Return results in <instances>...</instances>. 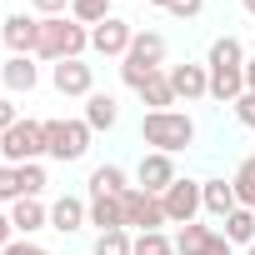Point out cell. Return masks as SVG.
I'll use <instances>...</instances> for the list:
<instances>
[{
    "mask_svg": "<svg viewBox=\"0 0 255 255\" xmlns=\"http://www.w3.org/2000/svg\"><path fill=\"white\" fill-rule=\"evenodd\" d=\"M10 240H15V225H10V215H0V250H5Z\"/></svg>",
    "mask_w": 255,
    "mask_h": 255,
    "instance_id": "cell-35",
    "label": "cell"
},
{
    "mask_svg": "<svg viewBox=\"0 0 255 255\" xmlns=\"http://www.w3.org/2000/svg\"><path fill=\"white\" fill-rule=\"evenodd\" d=\"M130 40H135V30H130V20H120V15H110V20H100V25L90 30V45H95L100 55H115V60H125Z\"/></svg>",
    "mask_w": 255,
    "mask_h": 255,
    "instance_id": "cell-11",
    "label": "cell"
},
{
    "mask_svg": "<svg viewBox=\"0 0 255 255\" xmlns=\"http://www.w3.org/2000/svg\"><path fill=\"white\" fill-rule=\"evenodd\" d=\"M80 225H90V200H80V195H60V200L50 205V230L75 235Z\"/></svg>",
    "mask_w": 255,
    "mask_h": 255,
    "instance_id": "cell-14",
    "label": "cell"
},
{
    "mask_svg": "<svg viewBox=\"0 0 255 255\" xmlns=\"http://www.w3.org/2000/svg\"><path fill=\"white\" fill-rule=\"evenodd\" d=\"M0 35H5L10 55H35V50H40V15H25V10H15V15H5Z\"/></svg>",
    "mask_w": 255,
    "mask_h": 255,
    "instance_id": "cell-9",
    "label": "cell"
},
{
    "mask_svg": "<svg viewBox=\"0 0 255 255\" xmlns=\"http://www.w3.org/2000/svg\"><path fill=\"white\" fill-rule=\"evenodd\" d=\"M30 5H35L40 20H50V15H65V10H70V0H30Z\"/></svg>",
    "mask_w": 255,
    "mask_h": 255,
    "instance_id": "cell-32",
    "label": "cell"
},
{
    "mask_svg": "<svg viewBox=\"0 0 255 255\" xmlns=\"http://www.w3.org/2000/svg\"><path fill=\"white\" fill-rule=\"evenodd\" d=\"M110 5L115 0H70V20H80V25H100V20H110Z\"/></svg>",
    "mask_w": 255,
    "mask_h": 255,
    "instance_id": "cell-26",
    "label": "cell"
},
{
    "mask_svg": "<svg viewBox=\"0 0 255 255\" xmlns=\"http://www.w3.org/2000/svg\"><path fill=\"white\" fill-rule=\"evenodd\" d=\"M130 255H175V240L165 230H140L130 240Z\"/></svg>",
    "mask_w": 255,
    "mask_h": 255,
    "instance_id": "cell-25",
    "label": "cell"
},
{
    "mask_svg": "<svg viewBox=\"0 0 255 255\" xmlns=\"http://www.w3.org/2000/svg\"><path fill=\"white\" fill-rule=\"evenodd\" d=\"M0 160H5V155H0Z\"/></svg>",
    "mask_w": 255,
    "mask_h": 255,
    "instance_id": "cell-40",
    "label": "cell"
},
{
    "mask_svg": "<svg viewBox=\"0 0 255 255\" xmlns=\"http://www.w3.org/2000/svg\"><path fill=\"white\" fill-rule=\"evenodd\" d=\"M90 135H95V130H90L85 120H45V155H50V160H60V165L85 160Z\"/></svg>",
    "mask_w": 255,
    "mask_h": 255,
    "instance_id": "cell-4",
    "label": "cell"
},
{
    "mask_svg": "<svg viewBox=\"0 0 255 255\" xmlns=\"http://www.w3.org/2000/svg\"><path fill=\"white\" fill-rule=\"evenodd\" d=\"M230 185H235V200H240L245 210H255V155H245V160L235 165Z\"/></svg>",
    "mask_w": 255,
    "mask_h": 255,
    "instance_id": "cell-24",
    "label": "cell"
},
{
    "mask_svg": "<svg viewBox=\"0 0 255 255\" xmlns=\"http://www.w3.org/2000/svg\"><path fill=\"white\" fill-rule=\"evenodd\" d=\"M165 75H170V85H175V100H205L210 95V70L205 65H165Z\"/></svg>",
    "mask_w": 255,
    "mask_h": 255,
    "instance_id": "cell-13",
    "label": "cell"
},
{
    "mask_svg": "<svg viewBox=\"0 0 255 255\" xmlns=\"http://www.w3.org/2000/svg\"><path fill=\"white\" fill-rule=\"evenodd\" d=\"M155 70H165V35H155V30H135L130 50H125V60H120V80L130 85V90H140Z\"/></svg>",
    "mask_w": 255,
    "mask_h": 255,
    "instance_id": "cell-3",
    "label": "cell"
},
{
    "mask_svg": "<svg viewBox=\"0 0 255 255\" xmlns=\"http://www.w3.org/2000/svg\"><path fill=\"white\" fill-rule=\"evenodd\" d=\"M235 245L220 235V230H210V225H180V235H175V255H230Z\"/></svg>",
    "mask_w": 255,
    "mask_h": 255,
    "instance_id": "cell-8",
    "label": "cell"
},
{
    "mask_svg": "<svg viewBox=\"0 0 255 255\" xmlns=\"http://www.w3.org/2000/svg\"><path fill=\"white\" fill-rule=\"evenodd\" d=\"M45 185H50V180H45V165H40V160L20 165V200H40Z\"/></svg>",
    "mask_w": 255,
    "mask_h": 255,
    "instance_id": "cell-27",
    "label": "cell"
},
{
    "mask_svg": "<svg viewBox=\"0 0 255 255\" xmlns=\"http://www.w3.org/2000/svg\"><path fill=\"white\" fill-rule=\"evenodd\" d=\"M10 225H15V235H25V240H30L35 230H45V225H50V210H45L40 200H15V205H10Z\"/></svg>",
    "mask_w": 255,
    "mask_h": 255,
    "instance_id": "cell-18",
    "label": "cell"
},
{
    "mask_svg": "<svg viewBox=\"0 0 255 255\" xmlns=\"http://www.w3.org/2000/svg\"><path fill=\"white\" fill-rule=\"evenodd\" d=\"M0 155L10 165H30L45 155V120H15L5 135H0Z\"/></svg>",
    "mask_w": 255,
    "mask_h": 255,
    "instance_id": "cell-5",
    "label": "cell"
},
{
    "mask_svg": "<svg viewBox=\"0 0 255 255\" xmlns=\"http://www.w3.org/2000/svg\"><path fill=\"white\" fill-rule=\"evenodd\" d=\"M230 110H235V120H240V125H250V130H255V90H245Z\"/></svg>",
    "mask_w": 255,
    "mask_h": 255,
    "instance_id": "cell-30",
    "label": "cell"
},
{
    "mask_svg": "<svg viewBox=\"0 0 255 255\" xmlns=\"http://www.w3.org/2000/svg\"><path fill=\"white\" fill-rule=\"evenodd\" d=\"M0 80H5L10 95H30L40 85V70H35V55H10L5 65H0Z\"/></svg>",
    "mask_w": 255,
    "mask_h": 255,
    "instance_id": "cell-15",
    "label": "cell"
},
{
    "mask_svg": "<svg viewBox=\"0 0 255 255\" xmlns=\"http://www.w3.org/2000/svg\"><path fill=\"white\" fill-rule=\"evenodd\" d=\"M220 225H225L220 235H225L230 245H255V210H245V205H240V210H230Z\"/></svg>",
    "mask_w": 255,
    "mask_h": 255,
    "instance_id": "cell-22",
    "label": "cell"
},
{
    "mask_svg": "<svg viewBox=\"0 0 255 255\" xmlns=\"http://www.w3.org/2000/svg\"><path fill=\"white\" fill-rule=\"evenodd\" d=\"M240 5H245V15H255V0H240Z\"/></svg>",
    "mask_w": 255,
    "mask_h": 255,
    "instance_id": "cell-37",
    "label": "cell"
},
{
    "mask_svg": "<svg viewBox=\"0 0 255 255\" xmlns=\"http://www.w3.org/2000/svg\"><path fill=\"white\" fill-rule=\"evenodd\" d=\"M120 210H125V230H160V225H170L160 195H150L140 185H130V190L120 195Z\"/></svg>",
    "mask_w": 255,
    "mask_h": 255,
    "instance_id": "cell-6",
    "label": "cell"
},
{
    "mask_svg": "<svg viewBox=\"0 0 255 255\" xmlns=\"http://www.w3.org/2000/svg\"><path fill=\"white\" fill-rule=\"evenodd\" d=\"M135 95H140L150 110H170V105H175V85H170V75H165V70H155V75H150Z\"/></svg>",
    "mask_w": 255,
    "mask_h": 255,
    "instance_id": "cell-21",
    "label": "cell"
},
{
    "mask_svg": "<svg viewBox=\"0 0 255 255\" xmlns=\"http://www.w3.org/2000/svg\"><path fill=\"white\" fill-rule=\"evenodd\" d=\"M0 255H50V250H45V245H35V240H10Z\"/></svg>",
    "mask_w": 255,
    "mask_h": 255,
    "instance_id": "cell-33",
    "label": "cell"
},
{
    "mask_svg": "<svg viewBox=\"0 0 255 255\" xmlns=\"http://www.w3.org/2000/svg\"><path fill=\"white\" fill-rule=\"evenodd\" d=\"M150 5H165V10H170V0H150Z\"/></svg>",
    "mask_w": 255,
    "mask_h": 255,
    "instance_id": "cell-38",
    "label": "cell"
},
{
    "mask_svg": "<svg viewBox=\"0 0 255 255\" xmlns=\"http://www.w3.org/2000/svg\"><path fill=\"white\" fill-rule=\"evenodd\" d=\"M90 225L105 235V230H125V210H120V195H90Z\"/></svg>",
    "mask_w": 255,
    "mask_h": 255,
    "instance_id": "cell-20",
    "label": "cell"
},
{
    "mask_svg": "<svg viewBox=\"0 0 255 255\" xmlns=\"http://www.w3.org/2000/svg\"><path fill=\"white\" fill-rule=\"evenodd\" d=\"M160 205H165V220H170V225H190V220L205 210V200H200V180H175V185L160 195Z\"/></svg>",
    "mask_w": 255,
    "mask_h": 255,
    "instance_id": "cell-7",
    "label": "cell"
},
{
    "mask_svg": "<svg viewBox=\"0 0 255 255\" xmlns=\"http://www.w3.org/2000/svg\"><path fill=\"white\" fill-rule=\"evenodd\" d=\"M245 255H255V245H245Z\"/></svg>",
    "mask_w": 255,
    "mask_h": 255,
    "instance_id": "cell-39",
    "label": "cell"
},
{
    "mask_svg": "<svg viewBox=\"0 0 255 255\" xmlns=\"http://www.w3.org/2000/svg\"><path fill=\"white\" fill-rule=\"evenodd\" d=\"M200 10H205V0H170V15L175 20H195Z\"/></svg>",
    "mask_w": 255,
    "mask_h": 255,
    "instance_id": "cell-31",
    "label": "cell"
},
{
    "mask_svg": "<svg viewBox=\"0 0 255 255\" xmlns=\"http://www.w3.org/2000/svg\"><path fill=\"white\" fill-rule=\"evenodd\" d=\"M115 120H120V105H115L110 90L85 95V125H90V130H115Z\"/></svg>",
    "mask_w": 255,
    "mask_h": 255,
    "instance_id": "cell-17",
    "label": "cell"
},
{
    "mask_svg": "<svg viewBox=\"0 0 255 255\" xmlns=\"http://www.w3.org/2000/svg\"><path fill=\"white\" fill-rule=\"evenodd\" d=\"M200 200H205V215H215V220H225L230 210H240L230 180H200Z\"/></svg>",
    "mask_w": 255,
    "mask_h": 255,
    "instance_id": "cell-16",
    "label": "cell"
},
{
    "mask_svg": "<svg viewBox=\"0 0 255 255\" xmlns=\"http://www.w3.org/2000/svg\"><path fill=\"white\" fill-rule=\"evenodd\" d=\"M135 180H140V190H150V195H165L180 175H175V160L170 155H160V150H145L140 155V165H135Z\"/></svg>",
    "mask_w": 255,
    "mask_h": 255,
    "instance_id": "cell-10",
    "label": "cell"
},
{
    "mask_svg": "<svg viewBox=\"0 0 255 255\" xmlns=\"http://www.w3.org/2000/svg\"><path fill=\"white\" fill-rule=\"evenodd\" d=\"M125 170L120 165H95L90 170V195H125Z\"/></svg>",
    "mask_w": 255,
    "mask_h": 255,
    "instance_id": "cell-23",
    "label": "cell"
},
{
    "mask_svg": "<svg viewBox=\"0 0 255 255\" xmlns=\"http://www.w3.org/2000/svg\"><path fill=\"white\" fill-rule=\"evenodd\" d=\"M205 70H245V45L235 35H220L205 55Z\"/></svg>",
    "mask_w": 255,
    "mask_h": 255,
    "instance_id": "cell-19",
    "label": "cell"
},
{
    "mask_svg": "<svg viewBox=\"0 0 255 255\" xmlns=\"http://www.w3.org/2000/svg\"><path fill=\"white\" fill-rule=\"evenodd\" d=\"M15 120H20V115H15V100H10V95H0V135H5Z\"/></svg>",
    "mask_w": 255,
    "mask_h": 255,
    "instance_id": "cell-34",
    "label": "cell"
},
{
    "mask_svg": "<svg viewBox=\"0 0 255 255\" xmlns=\"http://www.w3.org/2000/svg\"><path fill=\"white\" fill-rule=\"evenodd\" d=\"M85 45H90V25H80L70 15H50V20H40V50H35V60H50V65L80 60Z\"/></svg>",
    "mask_w": 255,
    "mask_h": 255,
    "instance_id": "cell-2",
    "label": "cell"
},
{
    "mask_svg": "<svg viewBox=\"0 0 255 255\" xmlns=\"http://www.w3.org/2000/svg\"><path fill=\"white\" fill-rule=\"evenodd\" d=\"M90 255H130V230H105L95 235V250Z\"/></svg>",
    "mask_w": 255,
    "mask_h": 255,
    "instance_id": "cell-28",
    "label": "cell"
},
{
    "mask_svg": "<svg viewBox=\"0 0 255 255\" xmlns=\"http://www.w3.org/2000/svg\"><path fill=\"white\" fill-rule=\"evenodd\" d=\"M50 85L60 95H95V70L85 60H60V65H50Z\"/></svg>",
    "mask_w": 255,
    "mask_h": 255,
    "instance_id": "cell-12",
    "label": "cell"
},
{
    "mask_svg": "<svg viewBox=\"0 0 255 255\" xmlns=\"http://www.w3.org/2000/svg\"><path fill=\"white\" fill-rule=\"evenodd\" d=\"M0 200H20V165H0Z\"/></svg>",
    "mask_w": 255,
    "mask_h": 255,
    "instance_id": "cell-29",
    "label": "cell"
},
{
    "mask_svg": "<svg viewBox=\"0 0 255 255\" xmlns=\"http://www.w3.org/2000/svg\"><path fill=\"white\" fill-rule=\"evenodd\" d=\"M245 90H255V55H245Z\"/></svg>",
    "mask_w": 255,
    "mask_h": 255,
    "instance_id": "cell-36",
    "label": "cell"
},
{
    "mask_svg": "<svg viewBox=\"0 0 255 255\" xmlns=\"http://www.w3.org/2000/svg\"><path fill=\"white\" fill-rule=\"evenodd\" d=\"M140 140H145L150 150H160V155H180V150L195 145V120H190L185 110H145Z\"/></svg>",
    "mask_w": 255,
    "mask_h": 255,
    "instance_id": "cell-1",
    "label": "cell"
}]
</instances>
